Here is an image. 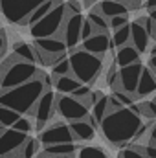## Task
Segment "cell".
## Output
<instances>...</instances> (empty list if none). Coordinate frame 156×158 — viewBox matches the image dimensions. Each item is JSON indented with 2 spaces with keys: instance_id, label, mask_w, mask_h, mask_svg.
Instances as JSON below:
<instances>
[{
  "instance_id": "6da1fadb",
  "label": "cell",
  "mask_w": 156,
  "mask_h": 158,
  "mask_svg": "<svg viewBox=\"0 0 156 158\" xmlns=\"http://www.w3.org/2000/svg\"><path fill=\"white\" fill-rule=\"evenodd\" d=\"M103 136L112 145H125L138 138V134L143 131V119L138 112H134L130 107H123L119 110L109 112L101 125H99Z\"/></svg>"
},
{
  "instance_id": "7a4b0ae2",
  "label": "cell",
  "mask_w": 156,
  "mask_h": 158,
  "mask_svg": "<svg viewBox=\"0 0 156 158\" xmlns=\"http://www.w3.org/2000/svg\"><path fill=\"white\" fill-rule=\"evenodd\" d=\"M42 74H40V77L31 79L24 85H18V86L9 88V90H2L0 92V105L9 107V109L17 110L18 114H26V116L30 114L31 116L35 103L39 101V98L48 88L44 79H42Z\"/></svg>"
},
{
  "instance_id": "3957f363",
  "label": "cell",
  "mask_w": 156,
  "mask_h": 158,
  "mask_svg": "<svg viewBox=\"0 0 156 158\" xmlns=\"http://www.w3.org/2000/svg\"><path fill=\"white\" fill-rule=\"evenodd\" d=\"M0 70H2L0 90L15 88V86L24 85V83H28V81H31V79L40 77V74H42L35 63L20 61L15 53H11V57L4 61V64L0 66Z\"/></svg>"
},
{
  "instance_id": "277c9868",
  "label": "cell",
  "mask_w": 156,
  "mask_h": 158,
  "mask_svg": "<svg viewBox=\"0 0 156 158\" xmlns=\"http://www.w3.org/2000/svg\"><path fill=\"white\" fill-rule=\"evenodd\" d=\"M70 66H72V76L79 79L83 85H92L103 72V57L94 55L81 46L70 50L68 53Z\"/></svg>"
},
{
  "instance_id": "5b68a950",
  "label": "cell",
  "mask_w": 156,
  "mask_h": 158,
  "mask_svg": "<svg viewBox=\"0 0 156 158\" xmlns=\"http://www.w3.org/2000/svg\"><path fill=\"white\" fill-rule=\"evenodd\" d=\"M64 19H66V4L63 0H55L53 7L40 19L39 22L30 26V33H31L33 39L59 35V31H61V28L64 24Z\"/></svg>"
},
{
  "instance_id": "8992f818",
  "label": "cell",
  "mask_w": 156,
  "mask_h": 158,
  "mask_svg": "<svg viewBox=\"0 0 156 158\" xmlns=\"http://www.w3.org/2000/svg\"><path fill=\"white\" fill-rule=\"evenodd\" d=\"M33 46H35V53H37V64L40 63L42 66H51L59 59L66 57V52H68L64 40L59 35L33 39Z\"/></svg>"
},
{
  "instance_id": "52a82bcc",
  "label": "cell",
  "mask_w": 156,
  "mask_h": 158,
  "mask_svg": "<svg viewBox=\"0 0 156 158\" xmlns=\"http://www.w3.org/2000/svg\"><path fill=\"white\" fill-rule=\"evenodd\" d=\"M46 0H0V11L11 24L26 26L30 15Z\"/></svg>"
},
{
  "instance_id": "ba28073f",
  "label": "cell",
  "mask_w": 156,
  "mask_h": 158,
  "mask_svg": "<svg viewBox=\"0 0 156 158\" xmlns=\"http://www.w3.org/2000/svg\"><path fill=\"white\" fill-rule=\"evenodd\" d=\"M55 103H57V112L64 121H77L86 119L90 116V109L72 94H55Z\"/></svg>"
},
{
  "instance_id": "9c48e42d",
  "label": "cell",
  "mask_w": 156,
  "mask_h": 158,
  "mask_svg": "<svg viewBox=\"0 0 156 158\" xmlns=\"http://www.w3.org/2000/svg\"><path fill=\"white\" fill-rule=\"evenodd\" d=\"M57 112V103H55V94L51 88H46L44 94L39 98V101L35 103L33 110H31V118L35 121V127L42 131L46 127V123H50L53 119V114Z\"/></svg>"
},
{
  "instance_id": "30bf717a",
  "label": "cell",
  "mask_w": 156,
  "mask_h": 158,
  "mask_svg": "<svg viewBox=\"0 0 156 158\" xmlns=\"http://www.w3.org/2000/svg\"><path fill=\"white\" fill-rule=\"evenodd\" d=\"M83 22H84V17L83 13H68L66 11V19H64V24L59 31V37L64 40L66 48L68 50H74L81 44V30H83Z\"/></svg>"
},
{
  "instance_id": "8fae6325",
  "label": "cell",
  "mask_w": 156,
  "mask_h": 158,
  "mask_svg": "<svg viewBox=\"0 0 156 158\" xmlns=\"http://www.w3.org/2000/svg\"><path fill=\"white\" fill-rule=\"evenodd\" d=\"M39 142L46 147V145H53V143H70V142H76V138L70 131V123L55 121L40 131Z\"/></svg>"
},
{
  "instance_id": "7c38bea8",
  "label": "cell",
  "mask_w": 156,
  "mask_h": 158,
  "mask_svg": "<svg viewBox=\"0 0 156 158\" xmlns=\"http://www.w3.org/2000/svg\"><path fill=\"white\" fill-rule=\"evenodd\" d=\"M142 70H143L142 61L119 68V79H117V86L114 90H123V92H129V94L136 96V88H138V83H140Z\"/></svg>"
},
{
  "instance_id": "4fadbf2b",
  "label": "cell",
  "mask_w": 156,
  "mask_h": 158,
  "mask_svg": "<svg viewBox=\"0 0 156 158\" xmlns=\"http://www.w3.org/2000/svg\"><path fill=\"white\" fill-rule=\"evenodd\" d=\"M26 140H28L26 132H20L13 127L9 129L0 127V156H9L11 153L20 149V145H24Z\"/></svg>"
},
{
  "instance_id": "5bb4252c",
  "label": "cell",
  "mask_w": 156,
  "mask_h": 158,
  "mask_svg": "<svg viewBox=\"0 0 156 158\" xmlns=\"http://www.w3.org/2000/svg\"><path fill=\"white\" fill-rule=\"evenodd\" d=\"M110 46H112V40L109 37V33H94L92 37H88V39H84L81 42L83 50H86L94 55H99V57L107 55Z\"/></svg>"
},
{
  "instance_id": "9a60e30c",
  "label": "cell",
  "mask_w": 156,
  "mask_h": 158,
  "mask_svg": "<svg viewBox=\"0 0 156 158\" xmlns=\"http://www.w3.org/2000/svg\"><path fill=\"white\" fill-rule=\"evenodd\" d=\"M154 92H156V72L149 66H143L138 88H136V99H143V98H147Z\"/></svg>"
},
{
  "instance_id": "2e32d148",
  "label": "cell",
  "mask_w": 156,
  "mask_h": 158,
  "mask_svg": "<svg viewBox=\"0 0 156 158\" xmlns=\"http://www.w3.org/2000/svg\"><path fill=\"white\" fill-rule=\"evenodd\" d=\"M130 44L140 52V53H145L149 50V44H151V35L149 31L140 24V22H130Z\"/></svg>"
},
{
  "instance_id": "e0dca14e",
  "label": "cell",
  "mask_w": 156,
  "mask_h": 158,
  "mask_svg": "<svg viewBox=\"0 0 156 158\" xmlns=\"http://www.w3.org/2000/svg\"><path fill=\"white\" fill-rule=\"evenodd\" d=\"M92 11L101 13L105 19H112V17H116V15H129V7H127L125 4L117 2V0H99V2L92 7Z\"/></svg>"
},
{
  "instance_id": "ac0fdd59",
  "label": "cell",
  "mask_w": 156,
  "mask_h": 158,
  "mask_svg": "<svg viewBox=\"0 0 156 158\" xmlns=\"http://www.w3.org/2000/svg\"><path fill=\"white\" fill-rule=\"evenodd\" d=\"M70 131L76 138V142H90L96 136V127L88 119H77L70 121Z\"/></svg>"
},
{
  "instance_id": "d6986e66",
  "label": "cell",
  "mask_w": 156,
  "mask_h": 158,
  "mask_svg": "<svg viewBox=\"0 0 156 158\" xmlns=\"http://www.w3.org/2000/svg\"><path fill=\"white\" fill-rule=\"evenodd\" d=\"M140 52L129 42V44H125V46H121V48H117V53H116V64L119 68H123V66H129V64H134V63H138L140 61Z\"/></svg>"
},
{
  "instance_id": "ffe728a7",
  "label": "cell",
  "mask_w": 156,
  "mask_h": 158,
  "mask_svg": "<svg viewBox=\"0 0 156 158\" xmlns=\"http://www.w3.org/2000/svg\"><path fill=\"white\" fill-rule=\"evenodd\" d=\"M53 85L57 94H74L83 83L74 76H61V77H53Z\"/></svg>"
},
{
  "instance_id": "44dd1931",
  "label": "cell",
  "mask_w": 156,
  "mask_h": 158,
  "mask_svg": "<svg viewBox=\"0 0 156 158\" xmlns=\"http://www.w3.org/2000/svg\"><path fill=\"white\" fill-rule=\"evenodd\" d=\"M77 145L76 142L70 143H53V145H46L44 147V155H55V156H76L77 155Z\"/></svg>"
},
{
  "instance_id": "7402d4cb",
  "label": "cell",
  "mask_w": 156,
  "mask_h": 158,
  "mask_svg": "<svg viewBox=\"0 0 156 158\" xmlns=\"http://www.w3.org/2000/svg\"><path fill=\"white\" fill-rule=\"evenodd\" d=\"M13 53L20 59V61H28V63H35L37 64V53H35V46L28 44V42H17L13 46Z\"/></svg>"
},
{
  "instance_id": "603a6c76",
  "label": "cell",
  "mask_w": 156,
  "mask_h": 158,
  "mask_svg": "<svg viewBox=\"0 0 156 158\" xmlns=\"http://www.w3.org/2000/svg\"><path fill=\"white\" fill-rule=\"evenodd\" d=\"M107 114H109V98L101 94V96L96 99V103L92 105V109H90V116L101 125V121H103V118H105Z\"/></svg>"
},
{
  "instance_id": "cb8c5ba5",
  "label": "cell",
  "mask_w": 156,
  "mask_h": 158,
  "mask_svg": "<svg viewBox=\"0 0 156 158\" xmlns=\"http://www.w3.org/2000/svg\"><path fill=\"white\" fill-rule=\"evenodd\" d=\"M110 40H112L114 48H121V46L129 44L130 42V22L125 24V26H121V28H117V30H114Z\"/></svg>"
},
{
  "instance_id": "d4e9b609",
  "label": "cell",
  "mask_w": 156,
  "mask_h": 158,
  "mask_svg": "<svg viewBox=\"0 0 156 158\" xmlns=\"http://www.w3.org/2000/svg\"><path fill=\"white\" fill-rule=\"evenodd\" d=\"M86 19L92 22V26H94L96 33H109V30H110V26H109V19H105L101 13H97V11H92V9H90V13H88V17H86Z\"/></svg>"
},
{
  "instance_id": "484cf974",
  "label": "cell",
  "mask_w": 156,
  "mask_h": 158,
  "mask_svg": "<svg viewBox=\"0 0 156 158\" xmlns=\"http://www.w3.org/2000/svg\"><path fill=\"white\" fill-rule=\"evenodd\" d=\"M39 149H40L39 138H28L24 142V145H20L18 155H20V158H35L37 153H39Z\"/></svg>"
},
{
  "instance_id": "4316f807",
  "label": "cell",
  "mask_w": 156,
  "mask_h": 158,
  "mask_svg": "<svg viewBox=\"0 0 156 158\" xmlns=\"http://www.w3.org/2000/svg\"><path fill=\"white\" fill-rule=\"evenodd\" d=\"M20 116H22V114H18L17 110H13V109H9V107L0 105V127H4V129L13 127V125H15V121L20 118Z\"/></svg>"
},
{
  "instance_id": "83f0119b",
  "label": "cell",
  "mask_w": 156,
  "mask_h": 158,
  "mask_svg": "<svg viewBox=\"0 0 156 158\" xmlns=\"http://www.w3.org/2000/svg\"><path fill=\"white\" fill-rule=\"evenodd\" d=\"M77 158H110L109 153L97 145H83L77 149Z\"/></svg>"
},
{
  "instance_id": "f1b7e54d",
  "label": "cell",
  "mask_w": 156,
  "mask_h": 158,
  "mask_svg": "<svg viewBox=\"0 0 156 158\" xmlns=\"http://www.w3.org/2000/svg\"><path fill=\"white\" fill-rule=\"evenodd\" d=\"M51 76L53 77H61V76H72V66H70V59L63 57L57 63L51 64Z\"/></svg>"
},
{
  "instance_id": "f546056e",
  "label": "cell",
  "mask_w": 156,
  "mask_h": 158,
  "mask_svg": "<svg viewBox=\"0 0 156 158\" xmlns=\"http://www.w3.org/2000/svg\"><path fill=\"white\" fill-rule=\"evenodd\" d=\"M53 4H55V0H46V2H42L39 7L30 15V19H28V24H26V26H33L35 22H39L40 19H42V17H44V15L53 7Z\"/></svg>"
},
{
  "instance_id": "4dcf8cb0",
  "label": "cell",
  "mask_w": 156,
  "mask_h": 158,
  "mask_svg": "<svg viewBox=\"0 0 156 158\" xmlns=\"http://www.w3.org/2000/svg\"><path fill=\"white\" fill-rule=\"evenodd\" d=\"M140 114H142V118H149V119L156 118V96L151 101H143L140 105Z\"/></svg>"
},
{
  "instance_id": "1f68e13d",
  "label": "cell",
  "mask_w": 156,
  "mask_h": 158,
  "mask_svg": "<svg viewBox=\"0 0 156 158\" xmlns=\"http://www.w3.org/2000/svg\"><path fill=\"white\" fill-rule=\"evenodd\" d=\"M13 129H17V131H20V132H26V134H30V132L33 131V119L30 118V116H26V114H22L20 118L15 121Z\"/></svg>"
},
{
  "instance_id": "d6a6232c",
  "label": "cell",
  "mask_w": 156,
  "mask_h": 158,
  "mask_svg": "<svg viewBox=\"0 0 156 158\" xmlns=\"http://www.w3.org/2000/svg\"><path fill=\"white\" fill-rule=\"evenodd\" d=\"M119 158H145V156H143V153L140 151L138 145H130V147H127L119 153Z\"/></svg>"
},
{
  "instance_id": "836d02e7",
  "label": "cell",
  "mask_w": 156,
  "mask_h": 158,
  "mask_svg": "<svg viewBox=\"0 0 156 158\" xmlns=\"http://www.w3.org/2000/svg\"><path fill=\"white\" fill-rule=\"evenodd\" d=\"M125 24H129V15H116V17L109 19V26H110L112 31L121 28V26H125Z\"/></svg>"
},
{
  "instance_id": "e575fe53",
  "label": "cell",
  "mask_w": 156,
  "mask_h": 158,
  "mask_svg": "<svg viewBox=\"0 0 156 158\" xmlns=\"http://www.w3.org/2000/svg\"><path fill=\"white\" fill-rule=\"evenodd\" d=\"M96 33V30H94V26H92V22L88 20V19H84V22H83V30H81V42L84 39H88V37H92Z\"/></svg>"
},
{
  "instance_id": "d590c367",
  "label": "cell",
  "mask_w": 156,
  "mask_h": 158,
  "mask_svg": "<svg viewBox=\"0 0 156 158\" xmlns=\"http://www.w3.org/2000/svg\"><path fill=\"white\" fill-rule=\"evenodd\" d=\"M117 79H119V70H116V66L112 64L110 68H109V72H107V83H109V86H117Z\"/></svg>"
},
{
  "instance_id": "8d00e7d4",
  "label": "cell",
  "mask_w": 156,
  "mask_h": 158,
  "mask_svg": "<svg viewBox=\"0 0 156 158\" xmlns=\"http://www.w3.org/2000/svg\"><path fill=\"white\" fill-rule=\"evenodd\" d=\"M140 147V151L143 153V156L145 158H156V145L154 143H145V145H138Z\"/></svg>"
},
{
  "instance_id": "74e56055",
  "label": "cell",
  "mask_w": 156,
  "mask_h": 158,
  "mask_svg": "<svg viewBox=\"0 0 156 158\" xmlns=\"http://www.w3.org/2000/svg\"><path fill=\"white\" fill-rule=\"evenodd\" d=\"M66 4V11L68 13H81L83 11V4L81 2H77V0H68V2H64Z\"/></svg>"
},
{
  "instance_id": "f35d334b",
  "label": "cell",
  "mask_w": 156,
  "mask_h": 158,
  "mask_svg": "<svg viewBox=\"0 0 156 158\" xmlns=\"http://www.w3.org/2000/svg\"><path fill=\"white\" fill-rule=\"evenodd\" d=\"M119 109H123V105H121V101L117 99L116 96L112 94L109 98V112H114V110H119Z\"/></svg>"
},
{
  "instance_id": "ab89813d",
  "label": "cell",
  "mask_w": 156,
  "mask_h": 158,
  "mask_svg": "<svg viewBox=\"0 0 156 158\" xmlns=\"http://www.w3.org/2000/svg\"><path fill=\"white\" fill-rule=\"evenodd\" d=\"M7 50V39H6V30H0V57L6 55Z\"/></svg>"
},
{
  "instance_id": "60d3db41",
  "label": "cell",
  "mask_w": 156,
  "mask_h": 158,
  "mask_svg": "<svg viewBox=\"0 0 156 158\" xmlns=\"http://www.w3.org/2000/svg\"><path fill=\"white\" fill-rule=\"evenodd\" d=\"M149 143H154L156 145V123L149 125Z\"/></svg>"
},
{
  "instance_id": "b9f144b4",
  "label": "cell",
  "mask_w": 156,
  "mask_h": 158,
  "mask_svg": "<svg viewBox=\"0 0 156 158\" xmlns=\"http://www.w3.org/2000/svg\"><path fill=\"white\" fill-rule=\"evenodd\" d=\"M147 11H153V9H156V0H145V6H143Z\"/></svg>"
},
{
  "instance_id": "7bdbcfd3",
  "label": "cell",
  "mask_w": 156,
  "mask_h": 158,
  "mask_svg": "<svg viewBox=\"0 0 156 158\" xmlns=\"http://www.w3.org/2000/svg\"><path fill=\"white\" fill-rule=\"evenodd\" d=\"M149 68H153L156 72V55H151V59H149Z\"/></svg>"
},
{
  "instance_id": "ee69618b",
  "label": "cell",
  "mask_w": 156,
  "mask_h": 158,
  "mask_svg": "<svg viewBox=\"0 0 156 158\" xmlns=\"http://www.w3.org/2000/svg\"><path fill=\"white\" fill-rule=\"evenodd\" d=\"M39 158H76V156H55V155H44L42 153Z\"/></svg>"
},
{
  "instance_id": "f6af8a7d",
  "label": "cell",
  "mask_w": 156,
  "mask_h": 158,
  "mask_svg": "<svg viewBox=\"0 0 156 158\" xmlns=\"http://www.w3.org/2000/svg\"><path fill=\"white\" fill-rule=\"evenodd\" d=\"M99 0H83V4L84 6H94V4H97Z\"/></svg>"
},
{
  "instance_id": "bcb514c9",
  "label": "cell",
  "mask_w": 156,
  "mask_h": 158,
  "mask_svg": "<svg viewBox=\"0 0 156 158\" xmlns=\"http://www.w3.org/2000/svg\"><path fill=\"white\" fill-rule=\"evenodd\" d=\"M149 17H151V19H153V20L156 22V9H153V11H149Z\"/></svg>"
},
{
  "instance_id": "7dc6e473",
  "label": "cell",
  "mask_w": 156,
  "mask_h": 158,
  "mask_svg": "<svg viewBox=\"0 0 156 158\" xmlns=\"http://www.w3.org/2000/svg\"><path fill=\"white\" fill-rule=\"evenodd\" d=\"M149 50H151V55H156V42L151 46V48H149Z\"/></svg>"
},
{
  "instance_id": "c3c4849f",
  "label": "cell",
  "mask_w": 156,
  "mask_h": 158,
  "mask_svg": "<svg viewBox=\"0 0 156 158\" xmlns=\"http://www.w3.org/2000/svg\"><path fill=\"white\" fill-rule=\"evenodd\" d=\"M0 158H9V156H0Z\"/></svg>"
}]
</instances>
